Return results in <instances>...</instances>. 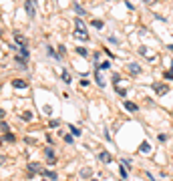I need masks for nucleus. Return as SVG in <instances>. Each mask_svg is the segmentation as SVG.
<instances>
[{
  "label": "nucleus",
  "mask_w": 173,
  "mask_h": 181,
  "mask_svg": "<svg viewBox=\"0 0 173 181\" xmlns=\"http://www.w3.org/2000/svg\"><path fill=\"white\" fill-rule=\"evenodd\" d=\"M115 91H117L121 97H125V95H127V91H125V89H121V87H115Z\"/></svg>",
  "instance_id": "28"
},
{
  "label": "nucleus",
  "mask_w": 173,
  "mask_h": 181,
  "mask_svg": "<svg viewBox=\"0 0 173 181\" xmlns=\"http://www.w3.org/2000/svg\"><path fill=\"white\" fill-rule=\"evenodd\" d=\"M119 80H121V74L115 73V74H113V85H115V87H117V83H119Z\"/></svg>",
  "instance_id": "27"
},
{
  "label": "nucleus",
  "mask_w": 173,
  "mask_h": 181,
  "mask_svg": "<svg viewBox=\"0 0 173 181\" xmlns=\"http://www.w3.org/2000/svg\"><path fill=\"white\" fill-rule=\"evenodd\" d=\"M139 151H141V153H149V151H151V145H149V141H143V143H141Z\"/></svg>",
  "instance_id": "12"
},
{
  "label": "nucleus",
  "mask_w": 173,
  "mask_h": 181,
  "mask_svg": "<svg viewBox=\"0 0 173 181\" xmlns=\"http://www.w3.org/2000/svg\"><path fill=\"white\" fill-rule=\"evenodd\" d=\"M59 125H60L59 119H53V121H50V127H59Z\"/></svg>",
  "instance_id": "31"
},
{
  "label": "nucleus",
  "mask_w": 173,
  "mask_h": 181,
  "mask_svg": "<svg viewBox=\"0 0 173 181\" xmlns=\"http://www.w3.org/2000/svg\"><path fill=\"white\" fill-rule=\"evenodd\" d=\"M74 38H79V40H89V34H86V30H80V28H77L73 34Z\"/></svg>",
  "instance_id": "6"
},
{
  "label": "nucleus",
  "mask_w": 173,
  "mask_h": 181,
  "mask_svg": "<svg viewBox=\"0 0 173 181\" xmlns=\"http://www.w3.org/2000/svg\"><path fill=\"white\" fill-rule=\"evenodd\" d=\"M127 68H129V73H131V74H141V67L137 65V62H131Z\"/></svg>",
  "instance_id": "10"
},
{
  "label": "nucleus",
  "mask_w": 173,
  "mask_h": 181,
  "mask_svg": "<svg viewBox=\"0 0 173 181\" xmlns=\"http://www.w3.org/2000/svg\"><path fill=\"white\" fill-rule=\"evenodd\" d=\"M24 10H26V14L30 16V18H34L36 8H34V2H32V0H26V2H24Z\"/></svg>",
  "instance_id": "2"
},
{
  "label": "nucleus",
  "mask_w": 173,
  "mask_h": 181,
  "mask_svg": "<svg viewBox=\"0 0 173 181\" xmlns=\"http://www.w3.org/2000/svg\"><path fill=\"white\" fill-rule=\"evenodd\" d=\"M79 175H80V179H89V181H91V177H93V169H91V167H83Z\"/></svg>",
  "instance_id": "4"
},
{
  "label": "nucleus",
  "mask_w": 173,
  "mask_h": 181,
  "mask_svg": "<svg viewBox=\"0 0 173 181\" xmlns=\"http://www.w3.org/2000/svg\"><path fill=\"white\" fill-rule=\"evenodd\" d=\"M73 8H74V12H77V14H80V16H85V14H86V10H85L83 6H80V4H77V2L73 4Z\"/></svg>",
  "instance_id": "14"
},
{
  "label": "nucleus",
  "mask_w": 173,
  "mask_h": 181,
  "mask_svg": "<svg viewBox=\"0 0 173 181\" xmlns=\"http://www.w3.org/2000/svg\"><path fill=\"white\" fill-rule=\"evenodd\" d=\"M16 65H18L20 68H26V59H22V56L16 54Z\"/></svg>",
  "instance_id": "19"
},
{
  "label": "nucleus",
  "mask_w": 173,
  "mask_h": 181,
  "mask_svg": "<svg viewBox=\"0 0 173 181\" xmlns=\"http://www.w3.org/2000/svg\"><path fill=\"white\" fill-rule=\"evenodd\" d=\"M0 133H2V135L10 133V127H8V123H4V121H0Z\"/></svg>",
  "instance_id": "16"
},
{
  "label": "nucleus",
  "mask_w": 173,
  "mask_h": 181,
  "mask_svg": "<svg viewBox=\"0 0 173 181\" xmlns=\"http://www.w3.org/2000/svg\"><path fill=\"white\" fill-rule=\"evenodd\" d=\"M95 80H97V85H99V87H105V80H103V77L99 74V71L95 73Z\"/></svg>",
  "instance_id": "20"
},
{
  "label": "nucleus",
  "mask_w": 173,
  "mask_h": 181,
  "mask_svg": "<svg viewBox=\"0 0 173 181\" xmlns=\"http://www.w3.org/2000/svg\"><path fill=\"white\" fill-rule=\"evenodd\" d=\"M99 68H103V71H109V68H111V62H109V60H105V62H101V65H99Z\"/></svg>",
  "instance_id": "22"
},
{
  "label": "nucleus",
  "mask_w": 173,
  "mask_h": 181,
  "mask_svg": "<svg viewBox=\"0 0 173 181\" xmlns=\"http://www.w3.org/2000/svg\"><path fill=\"white\" fill-rule=\"evenodd\" d=\"M68 131L73 133V137H79V135H80V131H79L77 127H74V125H68Z\"/></svg>",
  "instance_id": "21"
},
{
  "label": "nucleus",
  "mask_w": 173,
  "mask_h": 181,
  "mask_svg": "<svg viewBox=\"0 0 173 181\" xmlns=\"http://www.w3.org/2000/svg\"><path fill=\"white\" fill-rule=\"evenodd\" d=\"M65 141H67L68 145H71V143H73V135H65Z\"/></svg>",
  "instance_id": "33"
},
{
  "label": "nucleus",
  "mask_w": 173,
  "mask_h": 181,
  "mask_svg": "<svg viewBox=\"0 0 173 181\" xmlns=\"http://www.w3.org/2000/svg\"><path fill=\"white\" fill-rule=\"evenodd\" d=\"M2 141H6V143H14L16 137H14L12 133H6V135H2Z\"/></svg>",
  "instance_id": "18"
},
{
  "label": "nucleus",
  "mask_w": 173,
  "mask_h": 181,
  "mask_svg": "<svg viewBox=\"0 0 173 181\" xmlns=\"http://www.w3.org/2000/svg\"><path fill=\"white\" fill-rule=\"evenodd\" d=\"M151 87H153V91L157 95H165L167 91H169V87H167V85H163V83H153Z\"/></svg>",
  "instance_id": "3"
},
{
  "label": "nucleus",
  "mask_w": 173,
  "mask_h": 181,
  "mask_svg": "<svg viewBox=\"0 0 173 181\" xmlns=\"http://www.w3.org/2000/svg\"><path fill=\"white\" fill-rule=\"evenodd\" d=\"M74 50H77V54H79V56H83V59H85V56H89V50H86L85 47H77Z\"/></svg>",
  "instance_id": "15"
},
{
  "label": "nucleus",
  "mask_w": 173,
  "mask_h": 181,
  "mask_svg": "<svg viewBox=\"0 0 173 181\" xmlns=\"http://www.w3.org/2000/svg\"><path fill=\"white\" fill-rule=\"evenodd\" d=\"M14 40H16V42L20 44V48H24V47H26V38H24V36H22L20 32H14Z\"/></svg>",
  "instance_id": "8"
},
{
  "label": "nucleus",
  "mask_w": 173,
  "mask_h": 181,
  "mask_svg": "<svg viewBox=\"0 0 173 181\" xmlns=\"http://www.w3.org/2000/svg\"><path fill=\"white\" fill-rule=\"evenodd\" d=\"M12 87H14V89H26L28 83H26L24 79H14V80H12Z\"/></svg>",
  "instance_id": "5"
},
{
  "label": "nucleus",
  "mask_w": 173,
  "mask_h": 181,
  "mask_svg": "<svg viewBox=\"0 0 173 181\" xmlns=\"http://www.w3.org/2000/svg\"><path fill=\"white\" fill-rule=\"evenodd\" d=\"M47 53H48V56H54V59H60V56H59V53H54V50H53L50 47H48V50H47Z\"/></svg>",
  "instance_id": "26"
},
{
  "label": "nucleus",
  "mask_w": 173,
  "mask_h": 181,
  "mask_svg": "<svg viewBox=\"0 0 173 181\" xmlns=\"http://www.w3.org/2000/svg\"><path fill=\"white\" fill-rule=\"evenodd\" d=\"M123 107H125L127 111H131V113H135V111H139V107H137L135 103H131V101H125V103H123Z\"/></svg>",
  "instance_id": "11"
},
{
  "label": "nucleus",
  "mask_w": 173,
  "mask_h": 181,
  "mask_svg": "<svg viewBox=\"0 0 173 181\" xmlns=\"http://www.w3.org/2000/svg\"><path fill=\"white\" fill-rule=\"evenodd\" d=\"M119 171H121V177H123V179H127V169L123 167V165H121V169H119Z\"/></svg>",
  "instance_id": "29"
},
{
  "label": "nucleus",
  "mask_w": 173,
  "mask_h": 181,
  "mask_svg": "<svg viewBox=\"0 0 173 181\" xmlns=\"http://www.w3.org/2000/svg\"><path fill=\"white\" fill-rule=\"evenodd\" d=\"M42 181H48V179H42Z\"/></svg>",
  "instance_id": "41"
},
{
  "label": "nucleus",
  "mask_w": 173,
  "mask_h": 181,
  "mask_svg": "<svg viewBox=\"0 0 173 181\" xmlns=\"http://www.w3.org/2000/svg\"><path fill=\"white\" fill-rule=\"evenodd\" d=\"M4 163H6V157H4V155H0V167H2Z\"/></svg>",
  "instance_id": "34"
},
{
  "label": "nucleus",
  "mask_w": 173,
  "mask_h": 181,
  "mask_svg": "<svg viewBox=\"0 0 173 181\" xmlns=\"http://www.w3.org/2000/svg\"><path fill=\"white\" fill-rule=\"evenodd\" d=\"M4 117H6V113H4V109H0V121L4 119Z\"/></svg>",
  "instance_id": "35"
},
{
  "label": "nucleus",
  "mask_w": 173,
  "mask_h": 181,
  "mask_svg": "<svg viewBox=\"0 0 173 181\" xmlns=\"http://www.w3.org/2000/svg\"><path fill=\"white\" fill-rule=\"evenodd\" d=\"M171 73H173V62H171Z\"/></svg>",
  "instance_id": "38"
},
{
  "label": "nucleus",
  "mask_w": 173,
  "mask_h": 181,
  "mask_svg": "<svg viewBox=\"0 0 173 181\" xmlns=\"http://www.w3.org/2000/svg\"><path fill=\"white\" fill-rule=\"evenodd\" d=\"M60 77H62V80H65L67 85H68V83H71V74H68L67 71H62V74H60Z\"/></svg>",
  "instance_id": "23"
},
{
  "label": "nucleus",
  "mask_w": 173,
  "mask_h": 181,
  "mask_svg": "<svg viewBox=\"0 0 173 181\" xmlns=\"http://www.w3.org/2000/svg\"><path fill=\"white\" fill-rule=\"evenodd\" d=\"M0 91H2V85H0Z\"/></svg>",
  "instance_id": "40"
},
{
  "label": "nucleus",
  "mask_w": 173,
  "mask_h": 181,
  "mask_svg": "<svg viewBox=\"0 0 173 181\" xmlns=\"http://www.w3.org/2000/svg\"><path fill=\"white\" fill-rule=\"evenodd\" d=\"M93 26L95 28H103L105 26V22H103V20H93Z\"/></svg>",
  "instance_id": "24"
},
{
  "label": "nucleus",
  "mask_w": 173,
  "mask_h": 181,
  "mask_svg": "<svg viewBox=\"0 0 173 181\" xmlns=\"http://www.w3.org/2000/svg\"><path fill=\"white\" fill-rule=\"evenodd\" d=\"M42 175H44V177H48L50 181H54V179H56V171H50V169H47V171H42Z\"/></svg>",
  "instance_id": "13"
},
{
  "label": "nucleus",
  "mask_w": 173,
  "mask_h": 181,
  "mask_svg": "<svg viewBox=\"0 0 173 181\" xmlns=\"http://www.w3.org/2000/svg\"><path fill=\"white\" fill-rule=\"evenodd\" d=\"M91 181H99V179H91Z\"/></svg>",
  "instance_id": "39"
},
{
  "label": "nucleus",
  "mask_w": 173,
  "mask_h": 181,
  "mask_svg": "<svg viewBox=\"0 0 173 181\" xmlns=\"http://www.w3.org/2000/svg\"><path fill=\"white\" fill-rule=\"evenodd\" d=\"M20 119L26 121V123H30V121H32V113H30V111H24V113L20 115Z\"/></svg>",
  "instance_id": "17"
},
{
  "label": "nucleus",
  "mask_w": 173,
  "mask_h": 181,
  "mask_svg": "<svg viewBox=\"0 0 173 181\" xmlns=\"http://www.w3.org/2000/svg\"><path fill=\"white\" fill-rule=\"evenodd\" d=\"M167 48H169V50H171V53H173V44H169V47H167Z\"/></svg>",
  "instance_id": "37"
},
{
  "label": "nucleus",
  "mask_w": 173,
  "mask_h": 181,
  "mask_svg": "<svg viewBox=\"0 0 173 181\" xmlns=\"http://www.w3.org/2000/svg\"><path fill=\"white\" fill-rule=\"evenodd\" d=\"M28 171L30 173H42V167H40V163H28Z\"/></svg>",
  "instance_id": "9"
},
{
  "label": "nucleus",
  "mask_w": 173,
  "mask_h": 181,
  "mask_svg": "<svg viewBox=\"0 0 173 181\" xmlns=\"http://www.w3.org/2000/svg\"><path fill=\"white\" fill-rule=\"evenodd\" d=\"M147 181H155V179H153V175H151V173H147Z\"/></svg>",
  "instance_id": "36"
},
{
  "label": "nucleus",
  "mask_w": 173,
  "mask_h": 181,
  "mask_svg": "<svg viewBox=\"0 0 173 181\" xmlns=\"http://www.w3.org/2000/svg\"><path fill=\"white\" fill-rule=\"evenodd\" d=\"M157 139H159L161 143H165V141H167V135H163V133H161V135H157Z\"/></svg>",
  "instance_id": "32"
},
{
  "label": "nucleus",
  "mask_w": 173,
  "mask_h": 181,
  "mask_svg": "<svg viewBox=\"0 0 173 181\" xmlns=\"http://www.w3.org/2000/svg\"><path fill=\"white\" fill-rule=\"evenodd\" d=\"M147 50H149V48H147V47H141V48H139V54H143V56H147Z\"/></svg>",
  "instance_id": "30"
},
{
  "label": "nucleus",
  "mask_w": 173,
  "mask_h": 181,
  "mask_svg": "<svg viewBox=\"0 0 173 181\" xmlns=\"http://www.w3.org/2000/svg\"><path fill=\"white\" fill-rule=\"evenodd\" d=\"M44 157H47L48 163L53 165V163H54V149L53 147H47V149H44Z\"/></svg>",
  "instance_id": "7"
},
{
  "label": "nucleus",
  "mask_w": 173,
  "mask_h": 181,
  "mask_svg": "<svg viewBox=\"0 0 173 181\" xmlns=\"http://www.w3.org/2000/svg\"><path fill=\"white\" fill-rule=\"evenodd\" d=\"M99 161L101 163H113V155L103 149V151H99Z\"/></svg>",
  "instance_id": "1"
},
{
  "label": "nucleus",
  "mask_w": 173,
  "mask_h": 181,
  "mask_svg": "<svg viewBox=\"0 0 173 181\" xmlns=\"http://www.w3.org/2000/svg\"><path fill=\"white\" fill-rule=\"evenodd\" d=\"M28 54H30V53H28V48H26V47L20 48V56H22V59H28Z\"/></svg>",
  "instance_id": "25"
}]
</instances>
